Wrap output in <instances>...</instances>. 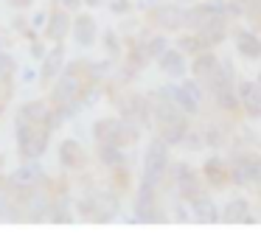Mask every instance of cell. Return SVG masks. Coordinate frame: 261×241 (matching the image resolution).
Instances as JSON below:
<instances>
[{"instance_id":"44dd1931","label":"cell","mask_w":261,"mask_h":241,"mask_svg":"<svg viewBox=\"0 0 261 241\" xmlns=\"http://www.w3.org/2000/svg\"><path fill=\"white\" fill-rule=\"evenodd\" d=\"M70 28H73V37L79 45H93L96 42V20L90 14H76L70 20Z\"/></svg>"},{"instance_id":"d6986e66","label":"cell","mask_w":261,"mask_h":241,"mask_svg":"<svg viewBox=\"0 0 261 241\" xmlns=\"http://www.w3.org/2000/svg\"><path fill=\"white\" fill-rule=\"evenodd\" d=\"M233 42H236V50L244 59H261V37H255L253 31L236 28V31H233Z\"/></svg>"},{"instance_id":"6da1fadb","label":"cell","mask_w":261,"mask_h":241,"mask_svg":"<svg viewBox=\"0 0 261 241\" xmlns=\"http://www.w3.org/2000/svg\"><path fill=\"white\" fill-rule=\"evenodd\" d=\"M65 118L45 101H29L17 110L14 126H17V151L20 160H40L51 143V132Z\"/></svg>"},{"instance_id":"8fae6325","label":"cell","mask_w":261,"mask_h":241,"mask_svg":"<svg viewBox=\"0 0 261 241\" xmlns=\"http://www.w3.org/2000/svg\"><path fill=\"white\" fill-rule=\"evenodd\" d=\"M174 179H177V185H180V196L186 202H191V199H197L199 194H205L202 177H197V171H194L191 166H180V163H177L174 166Z\"/></svg>"},{"instance_id":"7402d4cb","label":"cell","mask_w":261,"mask_h":241,"mask_svg":"<svg viewBox=\"0 0 261 241\" xmlns=\"http://www.w3.org/2000/svg\"><path fill=\"white\" fill-rule=\"evenodd\" d=\"M14 182H23V185H42L45 182V174H42V168L37 166V160H23V168H20L17 174H14Z\"/></svg>"},{"instance_id":"83f0119b","label":"cell","mask_w":261,"mask_h":241,"mask_svg":"<svg viewBox=\"0 0 261 241\" xmlns=\"http://www.w3.org/2000/svg\"><path fill=\"white\" fill-rule=\"evenodd\" d=\"M177 45H180V50H182V53H199V50H208V48L202 45V39H199L194 31L182 34V37L177 39Z\"/></svg>"},{"instance_id":"ffe728a7","label":"cell","mask_w":261,"mask_h":241,"mask_svg":"<svg viewBox=\"0 0 261 241\" xmlns=\"http://www.w3.org/2000/svg\"><path fill=\"white\" fill-rule=\"evenodd\" d=\"M160 56V70L166 73V76L171 78H186V56H182V50H163Z\"/></svg>"},{"instance_id":"603a6c76","label":"cell","mask_w":261,"mask_h":241,"mask_svg":"<svg viewBox=\"0 0 261 241\" xmlns=\"http://www.w3.org/2000/svg\"><path fill=\"white\" fill-rule=\"evenodd\" d=\"M110 179H113V191H118V196L121 194H129V191H132V171H129V166H126V163L110 168Z\"/></svg>"},{"instance_id":"f546056e","label":"cell","mask_w":261,"mask_h":241,"mask_svg":"<svg viewBox=\"0 0 261 241\" xmlns=\"http://www.w3.org/2000/svg\"><path fill=\"white\" fill-rule=\"evenodd\" d=\"M126 9H129L126 0H115V3H113V11H126Z\"/></svg>"},{"instance_id":"f1b7e54d","label":"cell","mask_w":261,"mask_h":241,"mask_svg":"<svg viewBox=\"0 0 261 241\" xmlns=\"http://www.w3.org/2000/svg\"><path fill=\"white\" fill-rule=\"evenodd\" d=\"M57 6H59V9H65V11H76L82 6V0H57Z\"/></svg>"},{"instance_id":"836d02e7","label":"cell","mask_w":261,"mask_h":241,"mask_svg":"<svg viewBox=\"0 0 261 241\" xmlns=\"http://www.w3.org/2000/svg\"><path fill=\"white\" fill-rule=\"evenodd\" d=\"M258 191H261V182H258Z\"/></svg>"},{"instance_id":"ac0fdd59","label":"cell","mask_w":261,"mask_h":241,"mask_svg":"<svg viewBox=\"0 0 261 241\" xmlns=\"http://www.w3.org/2000/svg\"><path fill=\"white\" fill-rule=\"evenodd\" d=\"M62 56H65V45L54 42V50L48 56H42V67H40V84L42 87H51V82L59 76V67H62Z\"/></svg>"},{"instance_id":"d4e9b609","label":"cell","mask_w":261,"mask_h":241,"mask_svg":"<svg viewBox=\"0 0 261 241\" xmlns=\"http://www.w3.org/2000/svg\"><path fill=\"white\" fill-rule=\"evenodd\" d=\"M225 222H242V224L253 222V216H250V205H247V199H233L230 205L225 207Z\"/></svg>"},{"instance_id":"5bb4252c","label":"cell","mask_w":261,"mask_h":241,"mask_svg":"<svg viewBox=\"0 0 261 241\" xmlns=\"http://www.w3.org/2000/svg\"><path fill=\"white\" fill-rule=\"evenodd\" d=\"M149 22H154L160 31H177V28H182V11L177 9L174 3L154 6V9L149 11Z\"/></svg>"},{"instance_id":"7a4b0ae2","label":"cell","mask_w":261,"mask_h":241,"mask_svg":"<svg viewBox=\"0 0 261 241\" xmlns=\"http://www.w3.org/2000/svg\"><path fill=\"white\" fill-rule=\"evenodd\" d=\"M96 67L90 65L87 59H76L59 73L57 78L51 82V101L48 104L59 112L62 118L73 115L82 104L87 101V95L96 90Z\"/></svg>"},{"instance_id":"484cf974","label":"cell","mask_w":261,"mask_h":241,"mask_svg":"<svg viewBox=\"0 0 261 241\" xmlns=\"http://www.w3.org/2000/svg\"><path fill=\"white\" fill-rule=\"evenodd\" d=\"M242 3V14L250 20L255 31H261V0H239Z\"/></svg>"},{"instance_id":"4fadbf2b","label":"cell","mask_w":261,"mask_h":241,"mask_svg":"<svg viewBox=\"0 0 261 241\" xmlns=\"http://www.w3.org/2000/svg\"><path fill=\"white\" fill-rule=\"evenodd\" d=\"M14 73H17V65H14L12 56L0 53V115L6 110V104L14 98Z\"/></svg>"},{"instance_id":"5b68a950","label":"cell","mask_w":261,"mask_h":241,"mask_svg":"<svg viewBox=\"0 0 261 241\" xmlns=\"http://www.w3.org/2000/svg\"><path fill=\"white\" fill-rule=\"evenodd\" d=\"M93 138L98 146H115V149H129L138 143L141 132L124 118H101L93 123Z\"/></svg>"},{"instance_id":"cb8c5ba5","label":"cell","mask_w":261,"mask_h":241,"mask_svg":"<svg viewBox=\"0 0 261 241\" xmlns=\"http://www.w3.org/2000/svg\"><path fill=\"white\" fill-rule=\"evenodd\" d=\"M188 205L194 207V216H197L199 222H216V219H219V213H216V205L208 199V194H199L197 199H191Z\"/></svg>"},{"instance_id":"30bf717a","label":"cell","mask_w":261,"mask_h":241,"mask_svg":"<svg viewBox=\"0 0 261 241\" xmlns=\"http://www.w3.org/2000/svg\"><path fill=\"white\" fill-rule=\"evenodd\" d=\"M216 17H222L219 6H214V3H197V6H191L188 11H182V25H186L188 31H199V28H205L211 20H216Z\"/></svg>"},{"instance_id":"e0dca14e","label":"cell","mask_w":261,"mask_h":241,"mask_svg":"<svg viewBox=\"0 0 261 241\" xmlns=\"http://www.w3.org/2000/svg\"><path fill=\"white\" fill-rule=\"evenodd\" d=\"M70 20H73V17H70V11L54 6L51 17H48V28H45L48 42H62V39L70 34Z\"/></svg>"},{"instance_id":"4316f807","label":"cell","mask_w":261,"mask_h":241,"mask_svg":"<svg viewBox=\"0 0 261 241\" xmlns=\"http://www.w3.org/2000/svg\"><path fill=\"white\" fill-rule=\"evenodd\" d=\"M98 160L107 163V166L113 168V166L126 163V157H124V149H115V146H98Z\"/></svg>"},{"instance_id":"2e32d148","label":"cell","mask_w":261,"mask_h":241,"mask_svg":"<svg viewBox=\"0 0 261 241\" xmlns=\"http://www.w3.org/2000/svg\"><path fill=\"white\" fill-rule=\"evenodd\" d=\"M239 106L250 118H261V84H255V82L239 84Z\"/></svg>"},{"instance_id":"8992f818","label":"cell","mask_w":261,"mask_h":241,"mask_svg":"<svg viewBox=\"0 0 261 241\" xmlns=\"http://www.w3.org/2000/svg\"><path fill=\"white\" fill-rule=\"evenodd\" d=\"M115 104L121 110V118L129 121L132 126H152V110H149L146 95L135 93V90H124V93H118Z\"/></svg>"},{"instance_id":"ba28073f","label":"cell","mask_w":261,"mask_h":241,"mask_svg":"<svg viewBox=\"0 0 261 241\" xmlns=\"http://www.w3.org/2000/svg\"><path fill=\"white\" fill-rule=\"evenodd\" d=\"M230 174H233V182L239 185H255L258 188L261 182V154L255 151H247V154H239L236 160L230 163Z\"/></svg>"},{"instance_id":"7c38bea8","label":"cell","mask_w":261,"mask_h":241,"mask_svg":"<svg viewBox=\"0 0 261 241\" xmlns=\"http://www.w3.org/2000/svg\"><path fill=\"white\" fill-rule=\"evenodd\" d=\"M202 179L211 185V188H227V185L233 182V174H230V163L219 160V157H211V160H205L202 166Z\"/></svg>"},{"instance_id":"277c9868","label":"cell","mask_w":261,"mask_h":241,"mask_svg":"<svg viewBox=\"0 0 261 241\" xmlns=\"http://www.w3.org/2000/svg\"><path fill=\"white\" fill-rule=\"evenodd\" d=\"M191 73H194V82H197L202 90H208L211 95H219V93H225V90H233V70L222 65L219 56H216L211 48L194 53Z\"/></svg>"},{"instance_id":"d6a6232c","label":"cell","mask_w":261,"mask_h":241,"mask_svg":"<svg viewBox=\"0 0 261 241\" xmlns=\"http://www.w3.org/2000/svg\"><path fill=\"white\" fill-rule=\"evenodd\" d=\"M258 84H261V73H258Z\"/></svg>"},{"instance_id":"52a82bcc","label":"cell","mask_w":261,"mask_h":241,"mask_svg":"<svg viewBox=\"0 0 261 241\" xmlns=\"http://www.w3.org/2000/svg\"><path fill=\"white\" fill-rule=\"evenodd\" d=\"M132 210H135L138 222H163V202H160V191L141 185V191L135 194V202H132Z\"/></svg>"},{"instance_id":"9a60e30c","label":"cell","mask_w":261,"mask_h":241,"mask_svg":"<svg viewBox=\"0 0 261 241\" xmlns=\"http://www.w3.org/2000/svg\"><path fill=\"white\" fill-rule=\"evenodd\" d=\"M59 163H62L68 171H82L87 166V151L82 149V143H76L73 138L62 140L59 143Z\"/></svg>"},{"instance_id":"1f68e13d","label":"cell","mask_w":261,"mask_h":241,"mask_svg":"<svg viewBox=\"0 0 261 241\" xmlns=\"http://www.w3.org/2000/svg\"><path fill=\"white\" fill-rule=\"evenodd\" d=\"M3 185H6V179H3V177H0V188H3Z\"/></svg>"},{"instance_id":"9c48e42d","label":"cell","mask_w":261,"mask_h":241,"mask_svg":"<svg viewBox=\"0 0 261 241\" xmlns=\"http://www.w3.org/2000/svg\"><path fill=\"white\" fill-rule=\"evenodd\" d=\"M169 95L174 98V104L180 106L186 115H197L199 104H202V87L197 82H182L180 87L169 90Z\"/></svg>"},{"instance_id":"4dcf8cb0","label":"cell","mask_w":261,"mask_h":241,"mask_svg":"<svg viewBox=\"0 0 261 241\" xmlns=\"http://www.w3.org/2000/svg\"><path fill=\"white\" fill-rule=\"evenodd\" d=\"M9 3H12L14 9H25V6H31L34 0H9Z\"/></svg>"},{"instance_id":"3957f363","label":"cell","mask_w":261,"mask_h":241,"mask_svg":"<svg viewBox=\"0 0 261 241\" xmlns=\"http://www.w3.org/2000/svg\"><path fill=\"white\" fill-rule=\"evenodd\" d=\"M146 101H149V110H152V123L158 126V138H163L169 146L188 138V115L174 104L169 90L146 95Z\"/></svg>"}]
</instances>
